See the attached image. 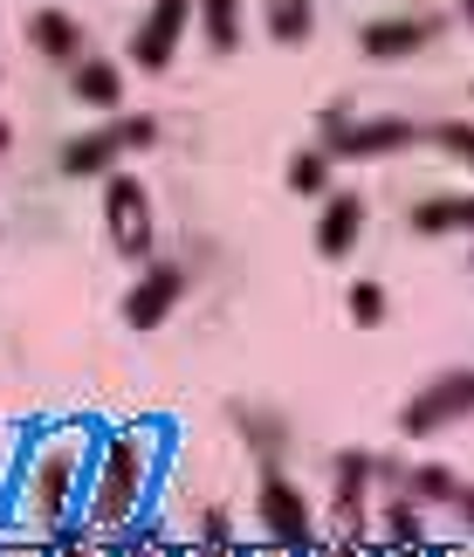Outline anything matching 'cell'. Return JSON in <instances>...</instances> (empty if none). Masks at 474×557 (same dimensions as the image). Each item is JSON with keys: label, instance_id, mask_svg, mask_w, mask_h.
Masks as SVG:
<instances>
[{"label": "cell", "instance_id": "4", "mask_svg": "<svg viewBox=\"0 0 474 557\" xmlns=\"http://www.w3.org/2000/svg\"><path fill=\"white\" fill-rule=\"evenodd\" d=\"M420 132H413V117H344V111H323V145L316 152L323 159H392L406 152Z\"/></svg>", "mask_w": 474, "mask_h": 557}, {"label": "cell", "instance_id": "21", "mask_svg": "<svg viewBox=\"0 0 474 557\" xmlns=\"http://www.w3.org/2000/svg\"><path fill=\"white\" fill-rule=\"evenodd\" d=\"M289 186L296 193H323V186H330V159H323V152H296L289 159Z\"/></svg>", "mask_w": 474, "mask_h": 557}, {"label": "cell", "instance_id": "12", "mask_svg": "<svg viewBox=\"0 0 474 557\" xmlns=\"http://www.w3.org/2000/svg\"><path fill=\"white\" fill-rule=\"evenodd\" d=\"M117 159H124V145H117L111 124H97V132H76L70 145H62V173H70V180H111Z\"/></svg>", "mask_w": 474, "mask_h": 557}, {"label": "cell", "instance_id": "24", "mask_svg": "<svg viewBox=\"0 0 474 557\" xmlns=\"http://www.w3.org/2000/svg\"><path fill=\"white\" fill-rule=\"evenodd\" d=\"M434 138H440V145H447V152H454V159H467V165H474V124H467V117H454V124H440Z\"/></svg>", "mask_w": 474, "mask_h": 557}, {"label": "cell", "instance_id": "27", "mask_svg": "<svg viewBox=\"0 0 474 557\" xmlns=\"http://www.w3.org/2000/svg\"><path fill=\"white\" fill-rule=\"evenodd\" d=\"M310 557H364L358 544H330V550H310Z\"/></svg>", "mask_w": 474, "mask_h": 557}, {"label": "cell", "instance_id": "11", "mask_svg": "<svg viewBox=\"0 0 474 557\" xmlns=\"http://www.w3.org/2000/svg\"><path fill=\"white\" fill-rule=\"evenodd\" d=\"M358 234H364V200L358 193H330V200H323V221H316V255L323 262H344V255L358 248Z\"/></svg>", "mask_w": 474, "mask_h": 557}, {"label": "cell", "instance_id": "25", "mask_svg": "<svg viewBox=\"0 0 474 557\" xmlns=\"http://www.w3.org/2000/svg\"><path fill=\"white\" fill-rule=\"evenodd\" d=\"M49 557H103V550H90V544L76 537V523H70V530H55V550Z\"/></svg>", "mask_w": 474, "mask_h": 557}, {"label": "cell", "instance_id": "31", "mask_svg": "<svg viewBox=\"0 0 474 557\" xmlns=\"http://www.w3.org/2000/svg\"><path fill=\"white\" fill-rule=\"evenodd\" d=\"M241 557H248V550H241ZM269 557H283V550H269Z\"/></svg>", "mask_w": 474, "mask_h": 557}, {"label": "cell", "instance_id": "5", "mask_svg": "<svg viewBox=\"0 0 474 557\" xmlns=\"http://www.w3.org/2000/svg\"><path fill=\"white\" fill-rule=\"evenodd\" d=\"M103 227H111V248L145 262L152 255V193H145L132 173H111L103 180Z\"/></svg>", "mask_w": 474, "mask_h": 557}, {"label": "cell", "instance_id": "26", "mask_svg": "<svg viewBox=\"0 0 474 557\" xmlns=\"http://www.w3.org/2000/svg\"><path fill=\"white\" fill-rule=\"evenodd\" d=\"M447 509H454V517L474 530V482H461V488H454V503H447Z\"/></svg>", "mask_w": 474, "mask_h": 557}, {"label": "cell", "instance_id": "7", "mask_svg": "<svg viewBox=\"0 0 474 557\" xmlns=\"http://www.w3.org/2000/svg\"><path fill=\"white\" fill-rule=\"evenodd\" d=\"M254 517H262L275 550H310V496L289 475H275V468L262 475V503H254Z\"/></svg>", "mask_w": 474, "mask_h": 557}, {"label": "cell", "instance_id": "6", "mask_svg": "<svg viewBox=\"0 0 474 557\" xmlns=\"http://www.w3.org/2000/svg\"><path fill=\"white\" fill-rule=\"evenodd\" d=\"M186 21H192V0H152L145 21L132 28V62L145 76H159L179 62V41H186Z\"/></svg>", "mask_w": 474, "mask_h": 557}, {"label": "cell", "instance_id": "30", "mask_svg": "<svg viewBox=\"0 0 474 557\" xmlns=\"http://www.w3.org/2000/svg\"><path fill=\"white\" fill-rule=\"evenodd\" d=\"M461 8H467V21H474V0H461Z\"/></svg>", "mask_w": 474, "mask_h": 557}, {"label": "cell", "instance_id": "3", "mask_svg": "<svg viewBox=\"0 0 474 557\" xmlns=\"http://www.w3.org/2000/svg\"><path fill=\"white\" fill-rule=\"evenodd\" d=\"M454 420H474V366H454V372L426 379L420 393L399 406V434L406 441H434Z\"/></svg>", "mask_w": 474, "mask_h": 557}, {"label": "cell", "instance_id": "29", "mask_svg": "<svg viewBox=\"0 0 474 557\" xmlns=\"http://www.w3.org/2000/svg\"><path fill=\"white\" fill-rule=\"evenodd\" d=\"M8 138H14V132H8V124H0V152H8Z\"/></svg>", "mask_w": 474, "mask_h": 557}, {"label": "cell", "instance_id": "17", "mask_svg": "<svg viewBox=\"0 0 474 557\" xmlns=\"http://www.w3.org/2000/svg\"><path fill=\"white\" fill-rule=\"evenodd\" d=\"M227 420L241 426V441H248L262 461H275V455L289 447V426H283V413H262V406H241V399H234V406H227Z\"/></svg>", "mask_w": 474, "mask_h": 557}, {"label": "cell", "instance_id": "18", "mask_svg": "<svg viewBox=\"0 0 474 557\" xmlns=\"http://www.w3.org/2000/svg\"><path fill=\"white\" fill-rule=\"evenodd\" d=\"M262 21H269V35L283 41V49H303L310 28H316V8H310V0H269Z\"/></svg>", "mask_w": 474, "mask_h": 557}, {"label": "cell", "instance_id": "13", "mask_svg": "<svg viewBox=\"0 0 474 557\" xmlns=\"http://www.w3.org/2000/svg\"><path fill=\"white\" fill-rule=\"evenodd\" d=\"M337 496H330V509H337V523H344V537L358 544V530H364V482H372V455L364 447H351V455H337Z\"/></svg>", "mask_w": 474, "mask_h": 557}, {"label": "cell", "instance_id": "1", "mask_svg": "<svg viewBox=\"0 0 474 557\" xmlns=\"http://www.w3.org/2000/svg\"><path fill=\"white\" fill-rule=\"evenodd\" d=\"M83 468H90V441H83V426H55V434H41V447L28 455V468H21V517H28L35 530H70Z\"/></svg>", "mask_w": 474, "mask_h": 557}, {"label": "cell", "instance_id": "2", "mask_svg": "<svg viewBox=\"0 0 474 557\" xmlns=\"http://www.w3.org/2000/svg\"><path fill=\"white\" fill-rule=\"evenodd\" d=\"M145 488H152V441L145 434H111L97 455V475L83 488V517L97 530H124L145 509Z\"/></svg>", "mask_w": 474, "mask_h": 557}, {"label": "cell", "instance_id": "23", "mask_svg": "<svg viewBox=\"0 0 474 557\" xmlns=\"http://www.w3.org/2000/svg\"><path fill=\"white\" fill-rule=\"evenodd\" d=\"M111 132H117L124 152H145V145H159V124H152V117H117Z\"/></svg>", "mask_w": 474, "mask_h": 557}, {"label": "cell", "instance_id": "16", "mask_svg": "<svg viewBox=\"0 0 474 557\" xmlns=\"http://www.w3.org/2000/svg\"><path fill=\"white\" fill-rule=\"evenodd\" d=\"M241 8H248V0H192V21H200V35H207L213 55L241 49Z\"/></svg>", "mask_w": 474, "mask_h": 557}, {"label": "cell", "instance_id": "19", "mask_svg": "<svg viewBox=\"0 0 474 557\" xmlns=\"http://www.w3.org/2000/svg\"><path fill=\"white\" fill-rule=\"evenodd\" d=\"M399 488H406L413 503H454L461 475H447V468H413V475H399Z\"/></svg>", "mask_w": 474, "mask_h": 557}, {"label": "cell", "instance_id": "28", "mask_svg": "<svg viewBox=\"0 0 474 557\" xmlns=\"http://www.w3.org/2000/svg\"><path fill=\"white\" fill-rule=\"evenodd\" d=\"M186 557H234V550H213V544H200V550H186Z\"/></svg>", "mask_w": 474, "mask_h": 557}, {"label": "cell", "instance_id": "14", "mask_svg": "<svg viewBox=\"0 0 474 557\" xmlns=\"http://www.w3.org/2000/svg\"><path fill=\"white\" fill-rule=\"evenodd\" d=\"M413 234H474V193H434L406 213Z\"/></svg>", "mask_w": 474, "mask_h": 557}, {"label": "cell", "instance_id": "15", "mask_svg": "<svg viewBox=\"0 0 474 557\" xmlns=\"http://www.w3.org/2000/svg\"><path fill=\"white\" fill-rule=\"evenodd\" d=\"M70 90H76V103H90V111H117L124 103V70L83 55V62H70Z\"/></svg>", "mask_w": 474, "mask_h": 557}, {"label": "cell", "instance_id": "9", "mask_svg": "<svg viewBox=\"0 0 474 557\" xmlns=\"http://www.w3.org/2000/svg\"><path fill=\"white\" fill-rule=\"evenodd\" d=\"M434 35H440V21H420V14H385V21H364L358 49L372 55V62H406V55H420Z\"/></svg>", "mask_w": 474, "mask_h": 557}, {"label": "cell", "instance_id": "8", "mask_svg": "<svg viewBox=\"0 0 474 557\" xmlns=\"http://www.w3.org/2000/svg\"><path fill=\"white\" fill-rule=\"evenodd\" d=\"M186 283H192V275L179 262H152L132 283V296H124V324H132V331H159L165 317L186 304Z\"/></svg>", "mask_w": 474, "mask_h": 557}, {"label": "cell", "instance_id": "22", "mask_svg": "<svg viewBox=\"0 0 474 557\" xmlns=\"http://www.w3.org/2000/svg\"><path fill=\"white\" fill-rule=\"evenodd\" d=\"M351 324H385V289L378 283H351Z\"/></svg>", "mask_w": 474, "mask_h": 557}, {"label": "cell", "instance_id": "20", "mask_svg": "<svg viewBox=\"0 0 474 557\" xmlns=\"http://www.w3.org/2000/svg\"><path fill=\"white\" fill-rule=\"evenodd\" d=\"M385 537L406 544V550H413V544L426 537V523H420V509H413V496H406V488H399V503L385 509Z\"/></svg>", "mask_w": 474, "mask_h": 557}, {"label": "cell", "instance_id": "10", "mask_svg": "<svg viewBox=\"0 0 474 557\" xmlns=\"http://www.w3.org/2000/svg\"><path fill=\"white\" fill-rule=\"evenodd\" d=\"M28 49H35L41 62H55V70L83 62V28H76V14H70V8H41V14H28Z\"/></svg>", "mask_w": 474, "mask_h": 557}]
</instances>
